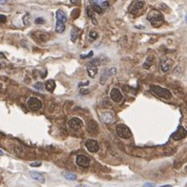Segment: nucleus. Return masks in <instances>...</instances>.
<instances>
[{"mask_svg": "<svg viewBox=\"0 0 187 187\" xmlns=\"http://www.w3.org/2000/svg\"><path fill=\"white\" fill-rule=\"evenodd\" d=\"M160 187H172L171 185H164V186H160Z\"/></svg>", "mask_w": 187, "mask_h": 187, "instance_id": "nucleus-43", "label": "nucleus"}, {"mask_svg": "<svg viewBox=\"0 0 187 187\" xmlns=\"http://www.w3.org/2000/svg\"><path fill=\"white\" fill-rule=\"evenodd\" d=\"M116 133L121 139H130L131 137V131L125 124H118L116 126Z\"/></svg>", "mask_w": 187, "mask_h": 187, "instance_id": "nucleus-3", "label": "nucleus"}, {"mask_svg": "<svg viewBox=\"0 0 187 187\" xmlns=\"http://www.w3.org/2000/svg\"><path fill=\"white\" fill-rule=\"evenodd\" d=\"M76 162L78 166H82V168H88L90 164V159L86 155H78L76 158Z\"/></svg>", "mask_w": 187, "mask_h": 187, "instance_id": "nucleus-11", "label": "nucleus"}, {"mask_svg": "<svg viewBox=\"0 0 187 187\" xmlns=\"http://www.w3.org/2000/svg\"><path fill=\"white\" fill-rule=\"evenodd\" d=\"M186 135H187L186 129H185L183 126H179L176 131L172 135V139L175 141H180V140H182V139H184Z\"/></svg>", "mask_w": 187, "mask_h": 187, "instance_id": "nucleus-8", "label": "nucleus"}, {"mask_svg": "<svg viewBox=\"0 0 187 187\" xmlns=\"http://www.w3.org/2000/svg\"><path fill=\"white\" fill-rule=\"evenodd\" d=\"M79 16H80V9L79 8H74V11H71V17L74 19H76Z\"/></svg>", "mask_w": 187, "mask_h": 187, "instance_id": "nucleus-28", "label": "nucleus"}, {"mask_svg": "<svg viewBox=\"0 0 187 187\" xmlns=\"http://www.w3.org/2000/svg\"><path fill=\"white\" fill-rule=\"evenodd\" d=\"M186 169H187V166H186Z\"/></svg>", "mask_w": 187, "mask_h": 187, "instance_id": "nucleus-46", "label": "nucleus"}, {"mask_svg": "<svg viewBox=\"0 0 187 187\" xmlns=\"http://www.w3.org/2000/svg\"><path fill=\"white\" fill-rule=\"evenodd\" d=\"M56 18H57V21L58 22H61V23H66L67 21V17H66L65 13L63 11H61V9H58L57 13H56Z\"/></svg>", "mask_w": 187, "mask_h": 187, "instance_id": "nucleus-15", "label": "nucleus"}, {"mask_svg": "<svg viewBox=\"0 0 187 187\" xmlns=\"http://www.w3.org/2000/svg\"><path fill=\"white\" fill-rule=\"evenodd\" d=\"M6 22V17L4 15H0V25L4 24Z\"/></svg>", "mask_w": 187, "mask_h": 187, "instance_id": "nucleus-32", "label": "nucleus"}, {"mask_svg": "<svg viewBox=\"0 0 187 187\" xmlns=\"http://www.w3.org/2000/svg\"><path fill=\"white\" fill-rule=\"evenodd\" d=\"M34 88L37 90H44V88H45V86H44V84L40 82H37L36 84L34 85Z\"/></svg>", "mask_w": 187, "mask_h": 187, "instance_id": "nucleus-30", "label": "nucleus"}, {"mask_svg": "<svg viewBox=\"0 0 187 187\" xmlns=\"http://www.w3.org/2000/svg\"><path fill=\"white\" fill-rule=\"evenodd\" d=\"M101 58H94L93 60L89 61L87 63V67H91V66H95V67H97L98 65L101 64Z\"/></svg>", "mask_w": 187, "mask_h": 187, "instance_id": "nucleus-19", "label": "nucleus"}, {"mask_svg": "<svg viewBox=\"0 0 187 187\" xmlns=\"http://www.w3.org/2000/svg\"><path fill=\"white\" fill-rule=\"evenodd\" d=\"M80 1H81V0H70V2L72 3V4H78Z\"/></svg>", "mask_w": 187, "mask_h": 187, "instance_id": "nucleus-38", "label": "nucleus"}, {"mask_svg": "<svg viewBox=\"0 0 187 187\" xmlns=\"http://www.w3.org/2000/svg\"><path fill=\"white\" fill-rule=\"evenodd\" d=\"M98 38V32L96 30H91L89 33V40L90 42H94Z\"/></svg>", "mask_w": 187, "mask_h": 187, "instance_id": "nucleus-23", "label": "nucleus"}, {"mask_svg": "<svg viewBox=\"0 0 187 187\" xmlns=\"http://www.w3.org/2000/svg\"><path fill=\"white\" fill-rule=\"evenodd\" d=\"M147 19H148V21L151 23V25H152L153 27L161 26V25H162V23H164V16L161 15L160 11H156V9H152L150 13H148Z\"/></svg>", "mask_w": 187, "mask_h": 187, "instance_id": "nucleus-1", "label": "nucleus"}, {"mask_svg": "<svg viewBox=\"0 0 187 187\" xmlns=\"http://www.w3.org/2000/svg\"><path fill=\"white\" fill-rule=\"evenodd\" d=\"M89 92H90V89H81V90H80V93H81V94H83V95L88 94Z\"/></svg>", "mask_w": 187, "mask_h": 187, "instance_id": "nucleus-33", "label": "nucleus"}, {"mask_svg": "<svg viewBox=\"0 0 187 187\" xmlns=\"http://www.w3.org/2000/svg\"><path fill=\"white\" fill-rule=\"evenodd\" d=\"M86 13H87L88 17H89L90 19H93V18H94L95 11H93L92 6H87V8H86Z\"/></svg>", "mask_w": 187, "mask_h": 187, "instance_id": "nucleus-26", "label": "nucleus"}, {"mask_svg": "<svg viewBox=\"0 0 187 187\" xmlns=\"http://www.w3.org/2000/svg\"><path fill=\"white\" fill-rule=\"evenodd\" d=\"M64 30H65V24L57 21V23H56V32L62 33V32H64Z\"/></svg>", "mask_w": 187, "mask_h": 187, "instance_id": "nucleus-21", "label": "nucleus"}, {"mask_svg": "<svg viewBox=\"0 0 187 187\" xmlns=\"http://www.w3.org/2000/svg\"><path fill=\"white\" fill-rule=\"evenodd\" d=\"M186 22H187V16H186Z\"/></svg>", "mask_w": 187, "mask_h": 187, "instance_id": "nucleus-45", "label": "nucleus"}, {"mask_svg": "<svg viewBox=\"0 0 187 187\" xmlns=\"http://www.w3.org/2000/svg\"><path fill=\"white\" fill-rule=\"evenodd\" d=\"M8 2V0H0V4H5Z\"/></svg>", "mask_w": 187, "mask_h": 187, "instance_id": "nucleus-39", "label": "nucleus"}, {"mask_svg": "<svg viewBox=\"0 0 187 187\" xmlns=\"http://www.w3.org/2000/svg\"><path fill=\"white\" fill-rule=\"evenodd\" d=\"M0 155H3V153H2V151L0 150Z\"/></svg>", "mask_w": 187, "mask_h": 187, "instance_id": "nucleus-44", "label": "nucleus"}, {"mask_svg": "<svg viewBox=\"0 0 187 187\" xmlns=\"http://www.w3.org/2000/svg\"><path fill=\"white\" fill-rule=\"evenodd\" d=\"M35 40H38V42H46V40L49 38V34L48 33H45V32L42 31H37L36 33H35Z\"/></svg>", "mask_w": 187, "mask_h": 187, "instance_id": "nucleus-16", "label": "nucleus"}, {"mask_svg": "<svg viewBox=\"0 0 187 187\" xmlns=\"http://www.w3.org/2000/svg\"><path fill=\"white\" fill-rule=\"evenodd\" d=\"M87 130L91 133H94V132L97 131V123L93 120H90L87 123Z\"/></svg>", "mask_w": 187, "mask_h": 187, "instance_id": "nucleus-17", "label": "nucleus"}, {"mask_svg": "<svg viewBox=\"0 0 187 187\" xmlns=\"http://www.w3.org/2000/svg\"><path fill=\"white\" fill-rule=\"evenodd\" d=\"M100 117L103 119V121L107 124H112L115 121V116H114V114L112 112H109V111L103 112V113L100 114Z\"/></svg>", "mask_w": 187, "mask_h": 187, "instance_id": "nucleus-12", "label": "nucleus"}, {"mask_svg": "<svg viewBox=\"0 0 187 187\" xmlns=\"http://www.w3.org/2000/svg\"><path fill=\"white\" fill-rule=\"evenodd\" d=\"M92 55H93V52H90L88 55H82L81 56V58H89V57H91Z\"/></svg>", "mask_w": 187, "mask_h": 187, "instance_id": "nucleus-34", "label": "nucleus"}, {"mask_svg": "<svg viewBox=\"0 0 187 187\" xmlns=\"http://www.w3.org/2000/svg\"><path fill=\"white\" fill-rule=\"evenodd\" d=\"M150 90L154 94H156L161 98H164V99H171L172 96H173V94L169 89L162 88L160 86H157V85H151Z\"/></svg>", "mask_w": 187, "mask_h": 187, "instance_id": "nucleus-2", "label": "nucleus"}, {"mask_svg": "<svg viewBox=\"0 0 187 187\" xmlns=\"http://www.w3.org/2000/svg\"><path fill=\"white\" fill-rule=\"evenodd\" d=\"M30 177L32 179L36 180L40 183H45L46 182V178L45 176L42 174V173H37V172H30Z\"/></svg>", "mask_w": 187, "mask_h": 187, "instance_id": "nucleus-13", "label": "nucleus"}, {"mask_svg": "<svg viewBox=\"0 0 187 187\" xmlns=\"http://www.w3.org/2000/svg\"><path fill=\"white\" fill-rule=\"evenodd\" d=\"M70 40L71 42H76V40H78V30L76 29V28H74V29H71V32H70Z\"/></svg>", "mask_w": 187, "mask_h": 187, "instance_id": "nucleus-25", "label": "nucleus"}, {"mask_svg": "<svg viewBox=\"0 0 187 187\" xmlns=\"http://www.w3.org/2000/svg\"><path fill=\"white\" fill-rule=\"evenodd\" d=\"M152 60H153V57H148L147 60H146V62L144 63V68H146V69L150 68V66L152 65V63H153Z\"/></svg>", "mask_w": 187, "mask_h": 187, "instance_id": "nucleus-27", "label": "nucleus"}, {"mask_svg": "<svg viewBox=\"0 0 187 187\" xmlns=\"http://www.w3.org/2000/svg\"><path fill=\"white\" fill-rule=\"evenodd\" d=\"M153 185H154L153 183H149V184H145V185H144V187H152Z\"/></svg>", "mask_w": 187, "mask_h": 187, "instance_id": "nucleus-40", "label": "nucleus"}, {"mask_svg": "<svg viewBox=\"0 0 187 187\" xmlns=\"http://www.w3.org/2000/svg\"><path fill=\"white\" fill-rule=\"evenodd\" d=\"M85 146L87 148V150L91 153H95L97 152L99 150V146H98V143L97 141L95 140H92V139H90V140H87L86 143H85Z\"/></svg>", "mask_w": 187, "mask_h": 187, "instance_id": "nucleus-9", "label": "nucleus"}, {"mask_svg": "<svg viewBox=\"0 0 187 187\" xmlns=\"http://www.w3.org/2000/svg\"><path fill=\"white\" fill-rule=\"evenodd\" d=\"M55 87H56L55 81H53V80H48L47 82H46L45 88L49 91V92H53V91L55 90Z\"/></svg>", "mask_w": 187, "mask_h": 187, "instance_id": "nucleus-18", "label": "nucleus"}, {"mask_svg": "<svg viewBox=\"0 0 187 187\" xmlns=\"http://www.w3.org/2000/svg\"><path fill=\"white\" fill-rule=\"evenodd\" d=\"M67 126L71 129V130H74V131H78L80 129L83 127V122L80 118H76V117H74L68 120L67 122Z\"/></svg>", "mask_w": 187, "mask_h": 187, "instance_id": "nucleus-5", "label": "nucleus"}, {"mask_svg": "<svg viewBox=\"0 0 187 187\" xmlns=\"http://www.w3.org/2000/svg\"><path fill=\"white\" fill-rule=\"evenodd\" d=\"M91 20H92V23L94 24V25H97V21H96V19L93 18V19H91Z\"/></svg>", "mask_w": 187, "mask_h": 187, "instance_id": "nucleus-41", "label": "nucleus"}, {"mask_svg": "<svg viewBox=\"0 0 187 187\" xmlns=\"http://www.w3.org/2000/svg\"><path fill=\"white\" fill-rule=\"evenodd\" d=\"M117 74V68L116 67H112V68H107L103 70V74L100 76V80H99V83L101 85H103L105 82H107V80L112 76V74Z\"/></svg>", "mask_w": 187, "mask_h": 187, "instance_id": "nucleus-6", "label": "nucleus"}, {"mask_svg": "<svg viewBox=\"0 0 187 187\" xmlns=\"http://www.w3.org/2000/svg\"><path fill=\"white\" fill-rule=\"evenodd\" d=\"M45 19L44 18H37L35 19V24H38V25H42V24H45Z\"/></svg>", "mask_w": 187, "mask_h": 187, "instance_id": "nucleus-31", "label": "nucleus"}, {"mask_svg": "<svg viewBox=\"0 0 187 187\" xmlns=\"http://www.w3.org/2000/svg\"><path fill=\"white\" fill-rule=\"evenodd\" d=\"M63 177L65 178L66 180H69V181H74L76 180V175L72 174V173H67V172H63L62 173Z\"/></svg>", "mask_w": 187, "mask_h": 187, "instance_id": "nucleus-20", "label": "nucleus"}, {"mask_svg": "<svg viewBox=\"0 0 187 187\" xmlns=\"http://www.w3.org/2000/svg\"><path fill=\"white\" fill-rule=\"evenodd\" d=\"M110 96L115 103H121L123 99V94H122L121 90L118 88H113L110 92Z\"/></svg>", "mask_w": 187, "mask_h": 187, "instance_id": "nucleus-10", "label": "nucleus"}, {"mask_svg": "<svg viewBox=\"0 0 187 187\" xmlns=\"http://www.w3.org/2000/svg\"><path fill=\"white\" fill-rule=\"evenodd\" d=\"M87 71H88V74H89V76L93 78V76H96V74L98 72V69H97V67H95V66H91V67H88Z\"/></svg>", "mask_w": 187, "mask_h": 187, "instance_id": "nucleus-22", "label": "nucleus"}, {"mask_svg": "<svg viewBox=\"0 0 187 187\" xmlns=\"http://www.w3.org/2000/svg\"><path fill=\"white\" fill-rule=\"evenodd\" d=\"M76 187H89V186H87V185H83V184H82V185H78Z\"/></svg>", "mask_w": 187, "mask_h": 187, "instance_id": "nucleus-42", "label": "nucleus"}, {"mask_svg": "<svg viewBox=\"0 0 187 187\" xmlns=\"http://www.w3.org/2000/svg\"><path fill=\"white\" fill-rule=\"evenodd\" d=\"M91 6H92L93 11H94L96 13H99V15H101V13H103V8H101V6H100L99 4H96V3H94V4H92Z\"/></svg>", "mask_w": 187, "mask_h": 187, "instance_id": "nucleus-24", "label": "nucleus"}, {"mask_svg": "<svg viewBox=\"0 0 187 187\" xmlns=\"http://www.w3.org/2000/svg\"><path fill=\"white\" fill-rule=\"evenodd\" d=\"M27 105H28V108L31 111H38L42 107V100L38 99L37 97H30L29 99L27 100Z\"/></svg>", "mask_w": 187, "mask_h": 187, "instance_id": "nucleus-4", "label": "nucleus"}, {"mask_svg": "<svg viewBox=\"0 0 187 187\" xmlns=\"http://www.w3.org/2000/svg\"><path fill=\"white\" fill-rule=\"evenodd\" d=\"M144 6H145V3L143 2V1H139V0H137V1H133V2L129 5L128 11L129 13H133V15H135V13H139V11H141L142 8H144Z\"/></svg>", "mask_w": 187, "mask_h": 187, "instance_id": "nucleus-7", "label": "nucleus"}, {"mask_svg": "<svg viewBox=\"0 0 187 187\" xmlns=\"http://www.w3.org/2000/svg\"><path fill=\"white\" fill-rule=\"evenodd\" d=\"M160 67H161V69H162L164 72H168L172 67V61L169 60V59H164V60L161 61Z\"/></svg>", "mask_w": 187, "mask_h": 187, "instance_id": "nucleus-14", "label": "nucleus"}, {"mask_svg": "<svg viewBox=\"0 0 187 187\" xmlns=\"http://www.w3.org/2000/svg\"><path fill=\"white\" fill-rule=\"evenodd\" d=\"M87 85H89V82H88V81H86V82L80 83L79 86H80V87H84V86H87Z\"/></svg>", "mask_w": 187, "mask_h": 187, "instance_id": "nucleus-35", "label": "nucleus"}, {"mask_svg": "<svg viewBox=\"0 0 187 187\" xmlns=\"http://www.w3.org/2000/svg\"><path fill=\"white\" fill-rule=\"evenodd\" d=\"M40 164H42V162H40V161H38V162H32L30 166H40Z\"/></svg>", "mask_w": 187, "mask_h": 187, "instance_id": "nucleus-37", "label": "nucleus"}, {"mask_svg": "<svg viewBox=\"0 0 187 187\" xmlns=\"http://www.w3.org/2000/svg\"><path fill=\"white\" fill-rule=\"evenodd\" d=\"M90 3H92V4H94V3H96V4H98L99 2H101L103 0H89Z\"/></svg>", "mask_w": 187, "mask_h": 187, "instance_id": "nucleus-36", "label": "nucleus"}, {"mask_svg": "<svg viewBox=\"0 0 187 187\" xmlns=\"http://www.w3.org/2000/svg\"><path fill=\"white\" fill-rule=\"evenodd\" d=\"M100 6L103 8V11H105V9H108V8L110 7V2H109V1H103V2H101Z\"/></svg>", "mask_w": 187, "mask_h": 187, "instance_id": "nucleus-29", "label": "nucleus"}]
</instances>
